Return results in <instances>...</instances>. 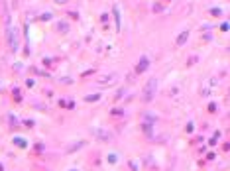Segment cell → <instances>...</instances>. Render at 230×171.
<instances>
[{
  "mask_svg": "<svg viewBox=\"0 0 230 171\" xmlns=\"http://www.w3.org/2000/svg\"><path fill=\"white\" fill-rule=\"evenodd\" d=\"M156 93H157V79H148V83L144 85V91H142V101L152 102Z\"/></svg>",
  "mask_w": 230,
  "mask_h": 171,
  "instance_id": "6da1fadb",
  "label": "cell"
},
{
  "mask_svg": "<svg viewBox=\"0 0 230 171\" xmlns=\"http://www.w3.org/2000/svg\"><path fill=\"white\" fill-rule=\"evenodd\" d=\"M120 81V75L118 73H106V75H100L98 77V85L102 87H112Z\"/></svg>",
  "mask_w": 230,
  "mask_h": 171,
  "instance_id": "7a4b0ae2",
  "label": "cell"
},
{
  "mask_svg": "<svg viewBox=\"0 0 230 171\" xmlns=\"http://www.w3.org/2000/svg\"><path fill=\"white\" fill-rule=\"evenodd\" d=\"M18 43H20V34H18V28H8V45H10L12 51H18Z\"/></svg>",
  "mask_w": 230,
  "mask_h": 171,
  "instance_id": "3957f363",
  "label": "cell"
},
{
  "mask_svg": "<svg viewBox=\"0 0 230 171\" xmlns=\"http://www.w3.org/2000/svg\"><path fill=\"white\" fill-rule=\"evenodd\" d=\"M216 83H218V81H216V77L208 79V81H207V83H204V85H203V89H201V94H203V97H207V94L211 93L212 89H215V85H216Z\"/></svg>",
  "mask_w": 230,
  "mask_h": 171,
  "instance_id": "277c9868",
  "label": "cell"
},
{
  "mask_svg": "<svg viewBox=\"0 0 230 171\" xmlns=\"http://www.w3.org/2000/svg\"><path fill=\"white\" fill-rule=\"evenodd\" d=\"M148 67H149L148 55H142L140 61H138V65H136V73H144V71H148Z\"/></svg>",
  "mask_w": 230,
  "mask_h": 171,
  "instance_id": "5b68a950",
  "label": "cell"
},
{
  "mask_svg": "<svg viewBox=\"0 0 230 171\" xmlns=\"http://www.w3.org/2000/svg\"><path fill=\"white\" fill-rule=\"evenodd\" d=\"M187 37H189V30H185L183 34H179V36H177V41H175V43H177V45H183V43L187 41Z\"/></svg>",
  "mask_w": 230,
  "mask_h": 171,
  "instance_id": "8992f818",
  "label": "cell"
},
{
  "mask_svg": "<svg viewBox=\"0 0 230 171\" xmlns=\"http://www.w3.org/2000/svg\"><path fill=\"white\" fill-rule=\"evenodd\" d=\"M97 138H98V140H102V142H104V140L108 142V140H110L112 136L108 134V132H104V130H97Z\"/></svg>",
  "mask_w": 230,
  "mask_h": 171,
  "instance_id": "52a82bcc",
  "label": "cell"
},
{
  "mask_svg": "<svg viewBox=\"0 0 230 171\" xmlns=\"http://www.w3.org/2000/svg\"><path fill=\"white\" fill-rule=\"evenodd\" d=\"M83 145H85V142H77V144H71L69 148H67V152H77V148H83Z\"/></svg>",
  "mask_w": 230,
  "mask_h": 171,
  "instance_id": "ba28073f",
  "label": "cell"
},
{
  "mask_svg": "<svg viewBox=\"0 0 230 171\" xmlns=\"http://www.w3.org/2000/svg\"><path fill=\"white\" fill-rule=\"evenodd\" d=\"M59 24H61V26H57V30H59V32H63V34H65V32L69 30V26H67V22H59Z\"/></svg>",
  "mask_w": 230,
  "mask_h": 171,
  "instance_id": "9c48e42d",
  "label": "cell"
},
{
  "mask_svg": "<svg viewBox=\"0 0 230 171\" xmlns=\"http://www.w3.org/2000/svg\"><path fill=\"white\" fill-rule=\"evenodd\" d=\"M100 98V94H91V97H85V101L87 102H93V101H98Z\"/></svg>",
  "mask_w": 230,
  "mask_h": 171,
  "instance_id": "30bf717a",
  "label": "cell"
},
{
  "mask_svg": "<svg viewBox=\"0 0 230 171\" xmlns=\"http://www.w3.org/2000/svg\"><path fill=\"white\" fill-rule=\"evenodd\" d=\"M106 159H108V161H110V163H116V159H118V157H116V156H114V153H110V156H108V157H106Z\"/></svg>",
  "mask_w": 230,
  "mask_h": 171,
  "instance_id": "8fae6325",
  "label": "cell"
},
{
  "mask_svg": "<svg viewBox=\"0 0 230 171\" xmlns=\"http://www.w3.org/2000/svg\"><path fill=\"white\" fill-rule=\"evenodd\" d=\"M14 144H18V145H22V148H26V142H24V140H18V138H16V140H14Z\"/></svg>",
  "mask_w": 230,
  "mask_h": 171,
  "instance_id": "7c38bea8",
  "label": "cell"
},
{
  "mask_svg": "<svg viewBox=\"0 0 230 171\" xmlns=\"http://www.w3.org/2000/svg\"><path fill=\"white\" fill-rule=\"evenodd\" d=\"M122 114H124V112L120 110V108H116V110H112V116H122Z\"/></svg>",
  "mask_w": 230,
  "mask_h": 171,
  "instance_id": "4fadbf2b",
  "label": "cell"
},
{
  "mask_svg": "<svg viewBox=\"0 0 230 171\" xmlns=\"http://www.w3.org/2000/svg\"><path fill=\"white\" fill-rule=\"evenodd\" d=\"M153 10H156V12H161L163 8H161V4H156V6H153Z\"/></svg>",
  "mask_w": 230,
  "mask_h": 171,
  "instance_id": "5bb4252c",
  "label": "cell"
},
{
  "mask_svg": "<svg viewBox=\"0 0 230 171\" xmlns=\"http://www.w3.org/2000/svg\"><path fill=\"white\" fill-rule=\"evenodd\" d=\"M53 2H55V4H67L69 0H53Z\"/></svg>",
  "mask_w": 230,
  "mask_h": 171,
  "instance_id": "9a60e30c",
  "label": "cell"
},
{
  "mask_svg": "<svg viewBox=\"0 0 230 171\" xmlns=\"http://www.w3.org/2000/svg\"><path fill=\"white\" fill-rule=\"evenodd\" d=\"M71 171H75V169H71Z\"/></svg>",
  "mask_w": 230,
  "mask_h": 171,
  "instance_id": "2e32d148",
  "label": "cell"
}]
</instances>
